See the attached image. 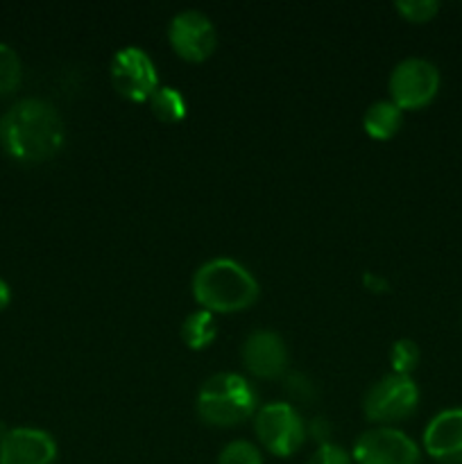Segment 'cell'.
<instances>
[{"mask_svg": "<svg viewBox=\"0 0 462 464\" xmlns=\"http://www.w3.org/2000/svg\"><path fill=\"white\" fill-rule=\"evenodd\" d=\"M111 84L130 102H148L159 89V72L145 50L120 48L111 59Z\"/></svg>", "mask_w": 462, "mask_h": 464, "instance_id": "52a82bcc", "label": "cell"}, {"mask_svg": "<svg viewBox=\"0 0 462 464\" xmlns=\"http://www.w3.org/2000/svg\"><path fill=\"white\" fill-rule=\"evenodd\" d=\"M439 77L438 66L428 59L421 57H408L394 66L392 75H390V95L392 102L397 104L401 111L406 109H424L428 107L439 93Z\"/></svg>", "mask_w": 462, "mask_h": 464, "instance_id": "277c9868", "label": "cell"}, {"mask_svg": "<svg viewBox=\"0 0 462 464\" xmlns=\"http://www.w3.org/2000/svg\"><path fill=\"white\" fill-rule=\"evenodd\" d=\"M261 285L234 258H211L193 276V297L208 313H240L254 306Z\"/></svg>", "mask_w": 462, "mask_h": 464, "instance_id": "7a4b0ae2", "label": "cell"}, {"mask_svg": "<svg viewBox=\"0 0 462 464\" xmlns=\"http://www.w3.org/2000/svg\"><path fill=\"white\" fill-rule=\"evenodd\" d=\"M217 335V326H216V317L213 313L204 311H193L181 324V340L186 343V347L195 349V352H202L207 349L208 344L216 340Z\"/></svg>", "mask_w": 462, "mask_h": 464, "instance_id": "5bb4252c", "label": "cell"}, {"mask_svg": "<svg viewBox=\"0 0 462 464\" xmlns=\"http://www.w3.org/2000/svg\"><path fill=\"white\" fill-rule=\"evenodd\" d=\"M57 442L50 433L30 426L9 429L0 440V464H54Z\"/></svg>", "mask_w": 462, "mask_h": 464, "instance_id": "30bf717a", "label": "cell"}, {"mask_svg": "<svg viewBox=\"0 0 462 464\" xmlns=\"http://www.w3.org/2000/svg\"><path fill=\"white\" fill-rule=\"evenodd\" d=\"M424 451L444 464H462V408H447L428 421Z\"/></svg>", "mask_w": 462, "mask_h": 464, "instance_id": "7c38bea8", "label": "cell"}, {"mask_svg": "<svg viewBox=\"0 0 462 464\" xmlns=\"http://www.w3.org/2000/svg\"><path fill=\"white\" fill-rule=\"evenodd\" d=\"M419 347H417L412 340L403 338L397 340L390 349V362H392V372L394 374H403L410 376V372L419 365Z\"/></svg>", "mask_w": 462, "mask_h": 464, "instance_id": "e0dca14e", "label": "cell"}, {"mask_svg": "<svg viewBox=\"0 0 462 464\" xmlns=\"http://www.w3.org/2000/svg\"><path fill=\"white\" fill-rule=\"evenodd\" d=\"M9 302H12V288H9L7 281L0 276V311H3V308H7Z\"/></svg>", "mask_w": 462, "mask_h": 464, "instance_id": "7402d4cb", "label": "cell"}, {"mask_svg": "<svg viewBox=\"0 0 462 464\" xmlns=\"http://www.w3.org/2000/svg\"><path fill=\"white\" fill-rule=\"evenodd\" d=\"M351 460L356 464H419L421 451L403 430L379 426L356 440Z\"/></svg>", "mask_w": 462, "mask_h": 464, "instance_id": "ba28073f", "label": "cell"}, {"mask_svg": "<svg viewBox=\"0 0 462 464\" xmlns=\"http://www.w3.org/2000/svg\"><path fill=\"white\" fill-rule=\"evenodd\" d=\"M403 125V111L392 100H379L367 107L362 116V127L374 140H390Z\"/></svg>", "mask_w": 462, "mask_h": 464, "instance_id": "4fadbf2b", "label": "cell"}, {"mask_svg": "<svg viewBox=\"0 0 462 464\" xmlns=\"http://www.w3.org/2000/svg\"><path fill=\"white\" fill-rule=\"evenodd\" d=\"M256 411V392L245 376L220 372L204 381L197 392V412L207 424L238 426Z\"/></svg>", "mask_w": 462, "mask_h": 464, "instance_id": "3957f363", "label": "cell"}, {"mask_svg": "<svg viewBox=\"0 0 462 464\" xmlns=\"http://www.w3.org/2000/svg\"><path fill=\"white\" fill-rule=\"evenodd\" d=\"M256 435L263 447L276 458H288L302 449L306 429L290 403H267L256 415Z\"/></svg>", "mask_w": 462, "mask_h": 464, "instance_id": "8992f818", "label": "cell"}, {"mask_svg": "<svg viewBox=\"0 0 462 464\" xmlns=\"http://www.w3.org/2000/svg\"><path fill=\"white\" fill-rule=\"evenodd\" d=\"M394 9L410 23H428L438 16L439 3L438 0H399Z\"/></svg>", "mask_w": 462, "mask_h": 464, "instance_id": "d6986e66", "label": "cell"}, {"mask_svg": "<svg viewBox=\"0 0 462 464\" xmlns=\"http://www.w3.org/2000/svg\"><path fill=\"white\" fill-rule=\"evenodd\" d=\"M148 102L154 116L163 122H181L186 118V113H188L186 98L181 95V91L172 89V86L159 84V89L154 91Z\"/></svg>", "mask_w": 462, "mask_h": 464, "instance_id": "9a60e30c", "label": "cell"}, {"mask_svg": "<svg viewBox=\"0 0 462 464\" xmlns=\"http://www.w3.org/2000/svg\"><path fill=\"white\" fill-rule=\"evenodd\" d=\"M243 362L258 379H276L288 367V349L274 331L256 329L245 338Z\"/></svg>", "mask_w": 462, "mask_h": 464, "instance_id": "8fae6325", "label": "cell"}, {"mask_svg": "<svg viewBox=\"0 0 462 464\" xmlns=\"http://www.w3.org/2000/svg\"><path fill=\"white\" fill-rule=\"evenodd\" d=\"M306 464H353V460L342 447H338V444L324 442V444H320V447H317V451L313 453L311 458H308Z\"/></svg>", "mask_w": 462, "mask_h": 464, "instance_id": "ffe728a7", "label": "cell"}, {"mask_svg": "<svg viewBox=\"0 0 462 464\" xmlns=\"http://www.w3.org/2000/svg\"><path fill=\"white\" fill-rule=\"evenodd\" d=\"M216 464H263V456L252 442L236 440L222 449Z\"/></svg>", "mask_w": 462, "mask_h": 464, "instance_id": "ac0fdd59", "label": "cell"}, {"mask_svg": "<svg viewBox=\"0 0 462 464\" xmlns=\"http://www.w3.org/2000/svg\"><path fill=\"white\" fill-rule=\"evenodd\" d=\"M419 406V388L410 376L388 374L370 388L365 394V415L367 420L379 424H392L410 417Z\"/></svg>", "mask_w": 462, "mask_h": 464, "instance_id": "5b68a950", "label": "cell"}, {"mask_svg": "<svg viewBox=\"0 0 462 464\" xmlns=\"http://www.w3.org/2000/svg\"><path fill=\"white\" fill-rule=\"evenodd\" d=\"M66 130L57 109L39 98L18 100L0 116V148L21 163H41L62 150Z\"/></svg>", "mask_w": 462, "mask_h": 464, "instance_id": "6da1fadb", "label": "cell"}, {"mask_svg": "<svg viewBox=\"0 0 462 464\" xmlns=\"http://www.w3.org/2000/svg\"><path fill=\"white\" fill-rule=\"evenodd\" d=\"M168 39H170L172 50L181 59L193 63L207 62L217 44L211 18L197 9H184V12L175 14L168 25Z\"/></svg>", "mask_w": 462, "mask_h": 464, "instance_id": "9c48e42d", "label": "cell"}, {"mask_svg": "<svg viewBox=\"0 0 462 464\" xmlns=\"http://www.w3.org/2000/svg\"><path fill=\"white\" fill-rule=\"evenodd\" d=\"M23 63L16 50L7 44H0V98L14 93L21 84Z\"/></svg>", "mask_w": 462, "mask_h": 464, "instance_id": "2e32d148", "label": "cell"}, {"mask_svg": "<svg viewBox=\"0 0 462 464\" xmlns=\"http://www.w3.org/2000/svg\"><path fill=\"white\" fill-rule=\"evenodd\" d=\"M365 285H367V290H371V293H385V290H388V281L379 275L374 276V272H367Z\"/></svg>", "mask_w": 462, "mask_h": 464, "instance_id": "44dd1931", "label": "cell"}]
</instances>
